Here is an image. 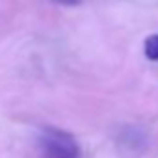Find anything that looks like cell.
I'll list each match as a JSON object with an SVG mask.
<instances>
[{
	"instance_id": "3957f363",
	"label": "cell",
	"mask_w": 158,
	"mask_h": 158,
	"mask_svg": "<svg viewBox=\"0 0 158 158\" xmlns=\"http://www.w3.org/2000/svg\"><path fill=\"white\" fill-rule=\"evenodd\" d=\"M54 2H58L61 6H76V4H80V0H54Z\"/></svg>"
},
{
	"instance_id": "7a4b0ae2",
	"label": "cell",
	"mask_w": 158,
	"mask_h": 158,
	"mask_svg": "<svg viewBox=\"0 0 158 158\" xmlns=\"http://www.w3.org/2000/svg\"><path fill=\"white\" fill-rule=\"evenodd\" d=\"M143 52H145V58L147 60L158 61V34L147 35V39L143 43Z\"/></svg>"
},
{
	"instance_id": "6da1fadb",
	"label": "cell",
	"mask_w": 158,
	"mask_h": 158,
	"mask_svg": "<svg viewBox=\"0 0 158 158\" xmlns=\"http://www.w3.org/2000/svg\"><path fill=\"white\" fill-rule=\"evenodd\" d=\"M37 145L41 158H80V145L74 136L56 127H45Z\"/></svg>"
}]
</instances>
